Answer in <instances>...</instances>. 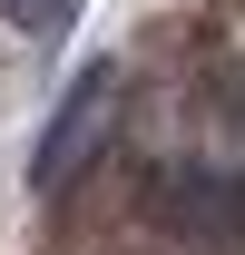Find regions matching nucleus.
<instances>
[{"label":"nucleus","instance_id":"obj_1","mask_svg":"<svg viewBox=\"0 0 245 255\" xmlns=\"http://www.w3.org/2000/svg\"><path fill=\"white\" fill-rule=\"evenodd\" d=\"M147 206L186 246H245V157H147Z\"/></svg>","mask_w":245,"mask_h":255},{"label":"nucleus","instance_id":"obj_2","mask_svg":"<svg viewBox=\"0 0 245 255\" xmlns=\"http://www.w3.org/2000/svg\"><path fill=\"white\" fill-rule=\"evenodd\" d=\"M108 118H118V59H89L59 89V108H49V128H39V147H30V187L59 196L69 177H79V157L108 137Z\"/></svg>","mask_w":245,"mask_h":255},{"label":"nucleus","instance_id":"obj_3","mask_svg":"<svg viewBox=\"0 0 245 255\" xmlns=\"http://www.w3.org/2000/svg\"><path fill=\"white\" fill-rule=\"evenodd\" d=\"M196 69H206V89L226 98V118L245 128V0H226L206 30H196Z\"/></svg>","mask_w":245,"mask_h":255},{"label":"nucleus","instance_id":"obj_4","mask_svg":"<svg viewBox=\"0 0 245 255\" xmlns=\"http://www.w3.org/2000/svg\"><path fill=\"white\" fill-rule=\"evenodd\" d=\"M0 10H10V30H30V39H59L79 20V0H0Z\"/></svg>","mask_w":245,"mask_h":255}]
</instances>
